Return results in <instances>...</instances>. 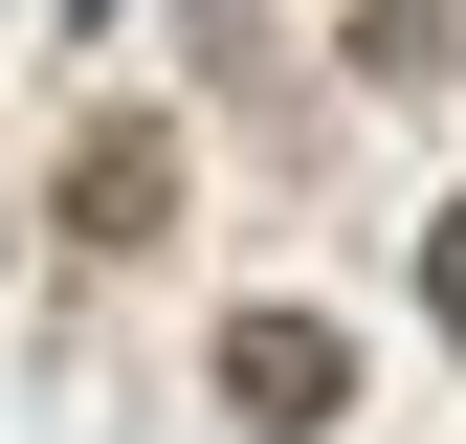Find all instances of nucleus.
Listing matches in <instances>:
<instances>
[{"label": "nucleus", "mask_w": 466, "mask_h": 444, "mask_svg": "<svg viewBox=\"0 0 466 444\" xmlns=\"http://www.w3.org/2000/svg\"><path fill=\"white\" fill-rule=\"evenodd\" d=\"M422 311H444V333H466V200H444V245H422Z\"/></svg>", "instance_id": "obj_4"}, {"label": "nucleus", "mask_w": 466, "mask_h": 444, "mask_svg": "<svg viewBox=\"0 0 466 444\" xmlns=\"http://www.w3.org/2000/svg\"><path fill=\"white\" fill-rule=\"evenodd\" d=\"M222 400H245L267 444H311L333 400H356V333H333V311H245V333H222Z\"/></svg>", "instance_id": "obj_1"}, {"label": "nucleus", "mask_w": 466, "mask_h": 444, "mask_svg": "<svg viewBox=\"0 0 466 444\" xmlns=\"http://www.w3.org/2000/svg\"><path fill=\"white\" fill-rule=\"evenodd\" d=\"M156 200H178V134H89L67 156V222H89V245H156Z\"/></svg>", "instance_id": "obj_2"}, {"label": "nucleus", "mask_w": 466, "mask_h": 444, "mask_svg": "<svg viewBox=\"0 0 466 444\" xmlns=\"http://www.w3.org/2000/svg\"><path fill=\"white\" fill-rule=\"evenodd\" d=\"M45 23H111V0H45Z\"/></svg>", "instance_id": "obj_5"}, {"label": "nucleus", "mask_w": 466, "mask_h": 444, "mask_svg": "<svg viewBox=\"0 0 466 444\" xmlns=\"http://www.w3.org/2000/svg\"><path fill=\"white\" fill-rule=\"evenodd\" d=\"M356 67H378V89H422V67H444V0H356Z\"/></svg>", "instance_id": "obj_3"}]
</instances>
